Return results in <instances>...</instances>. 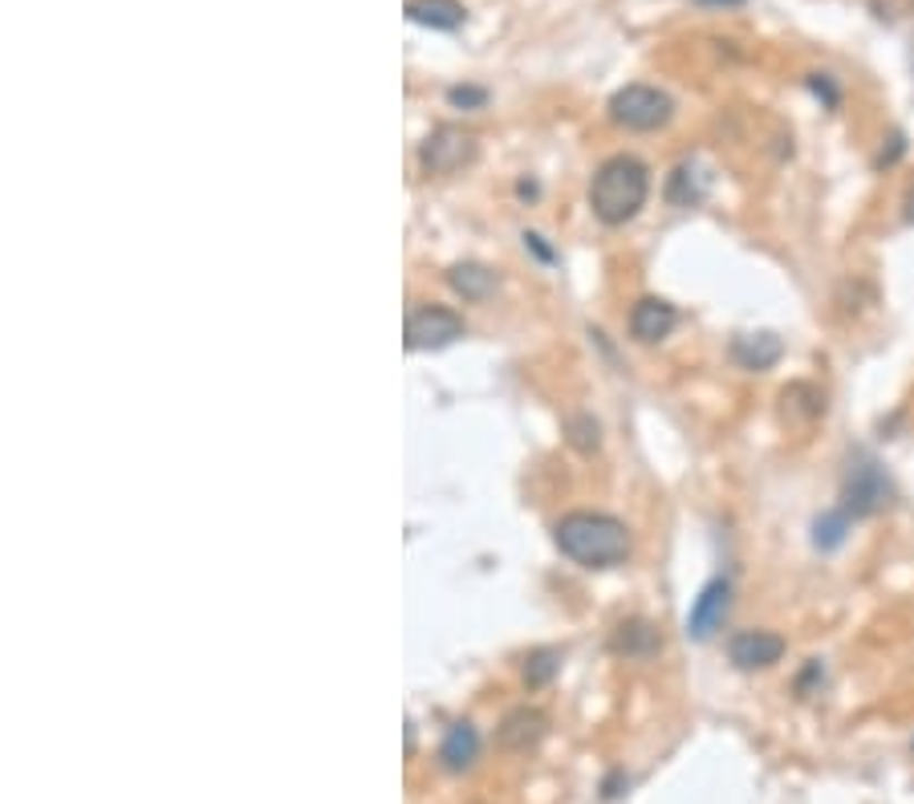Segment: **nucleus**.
Wrapping results in <instances>:
<instances>
[{"instance_id": "obj_1", "label": "nucleus", "mask_w": 914, "mask_h": 804, "mask_svg": "<svg viewBox=\"0 0 914 804\" xmlns=\"http://www.w3.org/2000/svg\"><path fill=\"white\" fill-rule=\"evenodd\" d=\"M553 541L573 565L582 569H610L622 565L630 556L626 524L606 516V512H570L553 529Z\"/></svg>"}, {"instance_id": "obj_2", "label": "nucleus", "mask_w": 914, "mask_h": 804, "mask_svg": "<svg viewBox=\"0 0 914 804\" xmlns=\"http://www.w3.org/2000/svg\"><path fill=\"white\" fill-rule=\"evenodd\" d=\"M651 195V171L634 159V154H614L594 171L590 183V208L602 224L622 228L642 212V203Z\"/></svg>"}, {"instance_id": "obj_3", "label": "nucleus", "mask_w": 914, "mask_h": 804, "mask_svg": "<svg viewBox=\"0 0 914 804\" xmlns=\"http://www.w3.org/2000/svg\"><path fill=\"white\" fill-rule=\"evenodd\" d=\"M610 119H614L617 127H626V131L651 134V131H663L666 122L675 119V102H671V94L659 90V86L634 82V86H622V90L610 98Z\"/></svg>"}, {"instance_id": "obj_4", "label": "nucleus", "mask_w": 914, "mask_h": 804, "mask_svg": "<svg viewBox=\"0 0 914 804\" xmlns=\"http://www.w3.org/2000/svg\"><path fill=\"white\" fill-rule=\"evenodd\" d=\"M894 488L891 480H886V472L878 468V460H870V455H854L850 460V472H845V484H842V509L850 521H862V516H874V512H882L886 504H891Z\"/></svg>"}, {"instance_id": "obj_5", "label": "nucleus", "mask_w": 914, "mask_h": 804, "mask_svg": "<svg viewBox=\"0 0 914 804\" xmlns=\"http://www.w3.org/2000/svg\"><path fill=\"white\" fill-rule=\"evenodd\" d=\"M475 159V134L463 127H435L419 147V167L428 175H455Z\"/></svg>"}, {"instance_id": "obj_6", "label": "nucleus", "mask_w": 914, "mask_h": 804, "mask_svg": "<svg viewBox=\"0 0 914 804\" xmlns=\"http://www.w3.org/2000/svg\"><path fill=\"white\" fill-rule=\"evenodd\" d=\"M463 338V318L448 305H419L406 313V350H443Z\"/></svg>"}, {"instance_id": "obj_7", "label": "nucleus", "mask_w": 914, "mask_h": 804, "mask_svg": "<svg viewBox=\"0 0 914 804\" xmlns=\"http://www.w3.org/2000/svg\"><path fill=\"white\" fill-rule=\"evenodd\" d=\"M789 651V642L772 630H740L727 639V663L736 671H769L776 666Z\"/></svg>"}, {"instance_id": "obj_8", "label": "nucleus", "mask_w": 914, "mask_h": 804, "mask_svg": "<svg viewBox=\"0 0 914 804\" xmlns=\"http://www.w3.org/2000/svg\"><path fill=\"white\" fill-rule=\"evenodd\" d=\"M727 610H732V581H727V577H712V581H707V585L700 590V597L691 602L687 634H691L695 642L715 639V630L724 626Z\"/></svg>"}, {"instance_id": "obj_9", "label": "nucleus", "mask_w": 914, "mask_h": 804, "mask_svg": "<svg viewBox=\"0 0 914 804\" xmlns=\"http://www.w3.org/2000/svg\"><path fill=\"white\" fill-rule=\"evenodd\" d=\"M675 321H679L675 305H671V301H663V297H642L639 305L630 309V333H634L639 342H646V345L671 338Z\"/></svg>"}, {"instance_id": "obj_10", "label": "nucleus", "mask_w": 914, "mask_h": 804, "mask_svg": "<svg viewBox=\"0 0 914 804\" xmlns=\"http://www.w3.org/2000/svg\"><path fill=\"white\" fill-rule=\"evenodd\" d=\"M781 354H784V342L769 330L732 338V362H736L740 370H772L781 362Z\"/></svg>"}, {"instance_id": "obj_11", "label": "nucleus", "mask_w": 914, "mask_h": 804, "mask_svg": "<svg viewBox=\"0 0 914 804\" xmlns=\"http://www.w3.org/2000/svg\"><path fill=\"white\" fill-rule=\"evenodd\" d=\"M406 21L423 24V29H440V33H455L468 21V9L460 0H406Z\"/></svg>"}, {"instance_id": "obj_12", "label": "nucleus", "mask_w": 914, "mask_h": 804, "mask_svg": "<svg viewBox=\"0 0 914 804\" xmlns=\"http://www.w3.org/2000/svg\"><path fill=\"white\" fill-rule=\"evenodd\" d=\"M541 735H545V715L533 711V707L509 711L504 723H500V744L509 747V752H529Z\"/></svg>"}, {"instance_id": "obj_13", "label": "nucleus", "mask_w": 914, "mask_h": 804, "mask_svg": "<svg viewBox=\"0 0 914 804\" xmlns=\"http://www.w3.org/2000/svg\"><path fill=\"white\" fill-rule=\"evenodd\" d=\"M475 756H480V732H475L468 720L452 723L440 744V764L448 772H463V768H472Z\"/></svg>"}, {"instance_id": "obj_14", "label": "nucleus", "mask_w": 914, "mask_h": 804, "mask_svg": "<svg viewBox=\"0 0 914 804\" xmlns=\"http://www.w3.org/2000/svg\"><path fill=\"white\" fill-rule=\"evenodd\" d=\"M448 284H452L463 301H484V297L496 293V272L468 261V264H455V269L448 272Z\"/></svg>"}, {"instance_id": "obj_15", "label": "nucleus", "mask_w": 914, "mask_h": 804, "mask_svg": "<svg viewBox=\"0 0 914 804\" xmlns=\"http://www.w3.org/2000/svg\"><path fill=\"white\" fill-rule=\"evenodd\" d=\"M614 646L626 654V659H646V654H654L659 646H663V642H659V634H654L646 622H630V626L617 630Z\"/></svg>"}, {"instance_id": "obj_16", "label": "nucleus", "mask_w": 914, "mask_h": 804, "mask_svg": "<svg viewBox=\"0 0 914 804\" xmlns=\"http://www.w3.org/2000/svg\"><path fill=\"white\" fill-rule=\"evenodd\" d=\"M845 533H850V516H845V509H833L825 516H817V524H813V544L821 553H833L845 541Z\"/></svg>"}, {"instance_id": "obj_17", "label": "nucleus", "mask_w": 914, "mask_h": 804, "mask_svg": "<svg viewBox=\"0 0 914 804\" xmlns=\"http://www.w3.org/2000/svg\"><path fill=\"white\" fill-rule=\"evenodd\" d=\"M558 654L553 651H536L529 663H524V679H529V686H545L553 674H558Z\"/></svg>"}, {"instance_id": "obj_18", "label": "nucleus", "mask_w": 914, "mask_h": 804, "mask_svg": "<svg viewBox=\"0 0 914 804\" xmlns=\"http://www.w3.org/2000/svg\"><path fill=\"white\" fill-rule=\"evenodd\" d=\"M570 439H573V448L594 451L597 448V423L590 419V414H577V419H570Z\"/></svg>"}, {"instance_id": "obj_19", "label": "nucleus", "mask_w": 914, "mask_h": 804, "mask_svg": "<svg viewBox=\"0 0 914 804\" xmlns=\"http://www.w3.org/2000/svg\"><path fill=\"white\" fill-rule=\"evenodd\" d=\"M448 102L460 110H475L488 102V90H480V86H452V90H448Z\"/></svg>"}, {"instance_id": "obj_20", "label": "nucleus", "mask_w": 914, "mask_h": 804, "mask_svg": "<svg viewBox=\"0 0 914 804\" xmlns=\"http://www.w3.org/2000/svg\"><path fill=\"white\" fill-rule=\"evenodd\" d=\"M808 86H813V94H825V102H830V107H837V90H833V82L825 78V73H813V78H808Z\"/></svg>"}, {"instance_id": "obj_21", "label": "nucleus", "mask_w": 914, "mask_h": 804, "mask_svg": "<svg viewBox=\"0 0 914 804\" xmlns=\"http://www.w3.org/2000/svg\"><path fill=\"white\" fill-rule=\"evenodd\" d=\"M906 220H911V224H914V195H911V212H906Z\"/></svg>"}, {"instance_id": "obj_22", "label": "nucleus", "mask_w": 914, "mask_h": 804, "mask_svg": "<svg viewBox=\"0 0 914 804\" xmlns=\"http://www.w3.org/2000/svg\"><path fill=\"white\" fill-rule=\"evenodd\" d=\"M715 4H744V0H715Z\"/></svg>"}]
</instances>
